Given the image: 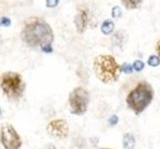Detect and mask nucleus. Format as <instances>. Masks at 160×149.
<instances>
[{
    "label": "nucleus",
    "mask_w": 160,
    "mask_h": 149,
    "mask_svg": "<svg viewBox=\"0 0 160 149\" xmlns=\"http://www.w3.org/2000/svg\"><path fill=\"white\" fill-rule=\"evenodd\" d=\"M21 39L30 47H44L51 45L54 35L50 25L44 20L33 18L25 24L21 32Z\"/></svg>",
    "instance_id": "1"
},
{
    "label": "nucleus",
    "mask_w": 160,
    "mask_h": 149,
    "mask_svg": "<svg viewBox=\"0 0 160 149\" xmlns=\"http://www.w3.org/2000/svg\"><path fill=\"white\" fill-rule=\"evenodd\" d=\"M94 73L104 84H111L119 79L121 74V66L110 55H99L93 62Z\"/></svg>",
    "instance_id": "2"
},
{
    "label": "nucleus",
    "mask_w": 160,
    "mask_h": 149,
    "mask_svg": "<svg viewBox=\"0 0 160 149\" xmlns=\"http://www.w3.org/2000/svg\"><path fill=\"white\" fill-rule=\"evenodd\" d=\"M154 96V91L148 83L141 82L128 93L126 103L136 114L141 113L148 106Z\"/></svg>",
    "instance_id": "3"
},
{
    "label": "nucleus",
    "mask_w": 160,
    "mask_h": 149,
    "mask_svg": "<svg viewBox=\"0 0 160 149\" xmlns=\"http://www.w3.org/2000/svg\"><path fill=\"white\" fill-rule=\"evenodd\" d=\"M0 88L8 99L17 100L23 96L25 83L20 74L6 72L0 76Z\"/></svg>",
    "instance_id": "4"
},
{
    "label": "nucleus",
    "mask_w": 160,
    "mask_h": 149,
    "mask_svg": "<svg viewBox=\"0 0 160 149\" xmlns=\"http://www.w3.org/2000/svg\"><path fill=\"white\" fill-rule=\"evenodd\" d=\"M69 104L71 112L76 116L85 113L89 104V93L81 87L75 88L69 93Z\"/></svg>",
    "instance_id": "5"
},
{
    "label": "nucleus",
    "mask_w": 160,
    "mask_h": 149,
    "mask_svg": "<svg viewBox=\"0 0 160 149\" xmlns=\"http://www.w3.org/2000/svg\"><path fill=\"white\" fill-rule=\"evenodd\" d=\"M0 140L5 149H19L22 145L20 135L11 124H5L1 127Z\"/></svg>",
    "instance_id": "6"
},
{
    "label": "nucleus",
    "mask_w": 160,
    "mask_h": 149,
    "mask_svg": "<svg viewBox=\"0 0 160 149\" xmlns=\"http://www.w3.org/2000/svg\"><path fill=\"white\" fill-rule=\"evenodd\" d=\"M47 131L50 135L55 138H66L69 134L68 123L64 119H54L48 123Z\"/></svg>",
    "instance_id": "7"
},
{
    "label": "nucleus",
    "mask_w": 160,
    "mask_h": 149,
    "mask_svg": "<svg viewBox=\"0 0 160 149\" xmlns=\"http://www.w3.org/2000/svg\"><path fill=\"white\" fill-rule=\"evenodd\" d=\"M87 21H88L87 10L80 9L74 18V24H75V26H76V29L79 33H82L85 31L86 26H87Z\"/></svg>",
    "instance_id": "8"
},
{
    "label": "nucleus",
    "mask_w": 160,
    "mask_h": 149,
    "mask_svg": "<svg viewBox=\"0 0 160 149\" xmlns=\"http://www.w3.org/2000/svg\"><path fill=\"white\" fill-rule=\"evenodd\" d=\"M135 146V138L130 133H126L123 137V147L125 149H133Z\"/></svg>",
    "instance_id": "9"
},
{
    "label": "nucleus",
    "mask_w": 160,
    "mask_h": 149,
    "mask_svg": "<svg viewBox=\"0 0 160 149\" xmlns=\"http://www.w3.org/2000/svg\"><path fill=\"white\" fill-rule=\"evenodd\" d=\"M100 29L104 35H109V34H111L114 31V23L111 20H105L102 25H101Z\"/></svg>",
    "instance_id": "10"
},
{
    "label": "nucleus",
    "mask_w": 160,
    "mask_h": 149,
    "mask_svg": "<svg viewBox=\"0 0 160 149\" xmlns=\"http://www.w3.org/2000/svg\"><path fill=\"white\" fill-rule=\"evenodd\" d=\"M142 1L143 0H121L123 5L128 9H135V8L139 7Z\"/></svg>",
    "instance_id": "11"
},
{
    "label": "nucleus",
    "mask_w": 160,
    "mask_h": 149,
    "mask_svg": "<svg viewBox=\"0 0 160 149\" xmlns=\"http://www.w3.org/2000/svg\"><path fill=\"white\" fill-rule=\"evenodd\" d=\"M147 63H148V65L151 66V67H157L160 65V58L157 57V56H150L148 61H147Z\"/></svg>",
    "instance_id": "12"
},
{
    "label": "nucleus",
    "mask_w": 160,
    "mask_h": 149,
    "mask_svg": "<svg viewBox=\"0 0 160 149\" xmlns=\"http://www.w3.org/2000/svg\"><path fill=\"white\" fill-rule=\"evenodd\" d=\"M121 70L125 74H131L133 72V67L128 63H124L123 65L121 66Z\"/></svg>",
    "instance_id": "13"
},
{
    "label": "nucleus",
    "mask_w": 160,
    "mask_h": 149,
    "mask_svg": "<svg viewBox=\"0 0 160 149\" xmlns=\"http://www.w3.org/2000/svg\"><path fill=\"white\" fill-rule=\"evenodd\" d=\"M133 69L137 71V72H140L143 70V68H144V63H143L142 61H140V60H136L135 62L133 63Z\"/></svg>",
    "instance_id": "14"
},
{
    "label": "nucleus",
    "mask_w": 160,
    "mask_h": 149,
    "mask_svg": "<svg viewBox=\"0 0 160 149\" xmlns=\"http://www.w3.org/2000/svg\"><path fill=\"white\" fill-rule=\"evenodd\" d=\"M122 14V11L119 6H114L112 8V17L113 18H119Z\"/></svg>",
    "instance_id": "15"
},
{
    "label": "nucleus",
    "mask_w": 160,
    "mask_h": 149,
    "mask_svg": "<svg viewBox=\"0 0 160 149\" xmlns=\"http://www.w3.org/2000/svg\"><path fill=\"white\" fill-rule=\"evenodd\" d=\"M11 24V20L7 17H2L1 20H0V26H3V27H8L10 26Z\"/></svg>",
    "instance_id": "16"
},
{
    "label": "nucleus",
    "mask_w": 160,
    "mask_h": 149,
    "mask_svg": "<svg viewBox=\"0 0 160 149\" xmlns=\"http://www.w3.org/2000/svg\"><path fill=\"white\" fill-rule=\"evenodd\" d=\"M59 0H46V6L49 8H54L58 5Z\"/></svg>",
    "instance_id": "17"
},
{
    "label": "nucleus",
    "mask_w": 160,
    "mask_h": 149,
    "mask_svg": "<svg viewBox=\"0 0 160 149\" xmlns=\"http://www.w3.org/2000/svg\"><path fill=\"white\" fill-rule=\"evenodd\" d=\"M41 50L43 51L44 53H47V54L52 53V51H53L52 46H51V45H46V46H44V47H42Z\"/></svg>",
    "instance_id": "18"
},
{
    "label": "nucleus",
    "mask_w": 160,
    "mask_h": 149,
    "mask_svg": "<svg viewBox=\"0 0 160 149\" xmlns=\"http://www.w3.org/2000/svg\"><path fill=\"white\" fill-rule=\"evenodd\" d=\"M109 123L111 125H116L118 123V117H117V116H112L110 119H109Z\"/></svg>",
    "instance_id": "19"
},
{
    "label": "nucleus",
    "mask_w": 160,
    "mask_h": 149,
    "mask_svg": "<svg viewBox=\"0 0 160 149\" xmlns=\"http://www.w3.org/2000/svg\"><path fill=\"white\" fill-rule=\"evenodd\" d=\"M41 149H57V147L54 146L53 144H47V145L43 146Z\"/></svg>",
    "instance_id": "20"
},
{
    "label": "nucleus",
    "mask_w": 160,
    "mask_h": 149,
    "mask_svg": "<svg viewBox=\"0 0 160 149\" xmlns=\"http://www.w3.org/2000/svg\"><path fill=\"white\" fill-rule=\"evenodd\" d=\"M156 49H157V53H158V56H159V58H160V41H158Z\"/></svg>",
    "instance_id": "21"
},
{
    "label": "nucleus",
    "mask_w": 160,
    "mask_h": 149,
    "mask_svg": "<svg viewBox=\"0 0 160 149\" xmlns=\"http://www.w3.org/2000/svg\"><path fill=\"white\" fill-rule=\"evenodd\" d=\"M102 149H110V148H102Z\"/></svg>",
    "instance_id": "22"
},
{
    "label": "nucleus",
    "mask_w": 160,
    "mask_h": 149,
    "mask_svg": "<svg viewBox=\"0 0 160 149\" xmlns=\"http://www.w3.org/2000/svg\"><path fill=\"white\" fill-rule=\"evenodd\" d=\"M0 114H1V108H0Z\"/></svg>",
    "instance_id": "23"
}]
</instances>
